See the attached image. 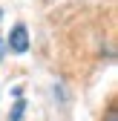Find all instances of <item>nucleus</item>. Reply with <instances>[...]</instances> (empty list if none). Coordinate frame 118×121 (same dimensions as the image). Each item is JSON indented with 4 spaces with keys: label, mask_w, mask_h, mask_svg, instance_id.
<instances>
[{
    "label": "nucleus",
    "mask_w": 118,
    "mask_h": 121,
    "mask_svg": "<svg viewBox=\"0 0 118 121\" xmlns=\"http://www.w3.org/2000/svg\"><path fill=\"white\" fill-rule=\"evenodd\" d=\"M9 46H12V52H17V55H23V52L29 49V32H26L23 23H17V26L12 29V35H9Z\"/></svg>",
    "instance_id": "obj_1"
},
{
    "label": "nucleus",
    "mask_w": 118,
    "mask_h": 121,
    "mask_svg": "<svg viewBox=\"0 0 118 121\" xmlns=\"http://www.w3.org/2000/svg\"><path fill=\"white\" fill-rule=\"evenodd\" d=\"M23 110H26V101H17V104H14V110H12V121H20Z\"/></svg>",
    "instance_id": "obj_2"
},
{
    "label": "nucleus",
    "mask_w": 118,
    "mask_h": 121,
    "mask_svg": "<svg viewBox=\"0 0 118 121\" xmlns=\"http://www.w3.org/2000/svg\"><path fill=\"white\" fill-rule=\"evenodd\" d=\"M110 121H115V112H112V115H110Z\"/></svg>",
    "instance_id": "obj_3"
}]
</instances>
